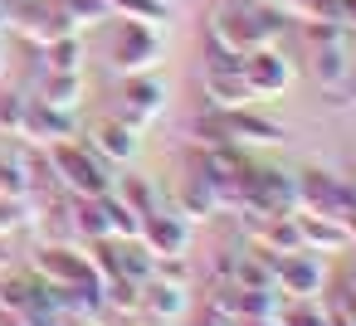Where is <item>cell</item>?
I'll list each match as a JSON object with an SVG mask.
<instances>
[{
	"instance_id": "5bb4252c",
	"label": "cell",
	"mask_w": 356,
	"mask_h": 326,
	"mask_svg": "<svg viewBox=\"0 0 356 326\" xmlns=\"http://www.w3.org/2000/svg\"><path fill=\"white\" fill-rule=\"evenodd\" d=\"M40 297H49V282L40 273H0V311L6 316H20Z\"/></svg>"
},
{
	"instance_id": "d6a6232c",
	"label": "cell",
	"mask_w": 356,
	"mask_h": 326,
	"mask_svg": "<svg viewBox=\"0 0 356 326\" xmlns=\"http://www.w3.org/2000/svg\"><path fill=\"white\" fill-rule=\"evenodd\" d=\"M0 15H6V0H0Z\"/></svg>"
},
{
	"instance_id": "603a6c76",
	"label": "cell",
	"mask_w": 356,
	"mask_h": 326,
	"mask_svg": "<svg viewBox=\"0 0 356 326\" xmlns=\"http://www.w3.org/2000/svg\"><path fill=\"white\" fill-rule=\"evenodd\" d=\"M108 10H113V15H127V20H147V25L166 20V6H161V0H108Z\"/></svg>"
},
{
	"instance_id": "1f68e13d",
	"label": "cell",
	"mask_w": 356,
	"mask_h": 326,
	"mask_svg": "<svg viewBox=\"0 0 356 326\" xmlns=\"http://www.w3.org/2000/svg\"><path fill=\"white\" fill-rule=\"evenodd\" d=\"M351 205H356V185H351Z\"/></svg>"
},
{
	"instance_id": "d6986e66",
	"label": "cell",
	"mask_w": 356,
	"mask_h": 326,
	"mask_svg": "<svg viewBox=\"0 0 356 326\" xmlns=\"http://www.w3.org/2000/svg\"><path fill=\"white\" fill-rule=\"evenodd\" d=\"M98 209H103V224H108V239H137L142 234V214L118 195V190H108V195H98Z\"/></svg>"
},
{
	"instance_id": "8fae6325",
	"label": "cell",
	"mask_w": 356,
	"mask_h": 326,
	"mask_svg": "<svg viewBox=\"0 0 356 326\" xmlns=\"http://www.w3.org/2000/svg\"><path fill=\"white\" fill-rule=\"evenodd\" d=\"M322 282H327V273H322V263L312 258V248H298V253H283V258H278V287H283V292H293V297H317Z\"/></svg>"
},
{
	"instance_id": "4fadbf2b",
	"label": "cell",
	"mask_w": 356,
	"mask_h": 326,
	"mask_svg": "<svg viewBox=\"0 0 356 326\" xmlns=\"http://www.w3.org/2000/svg\"><path fill=\"white\" fill-rule=\"evenodd\" d=\"M298 234H302V248H327V253H341L351 243L337 214H312V209H298Z\"/></svg>"
},
{
	"instance_id": "6da1fadb",
	"label": "cell",
	"mask_w": 356,
	"mask_h": 326,
	"mask_svg": "<svg viewBox=\"0 0 356 326\" xmlns=\"http://www.w3.org/2000/svg\"><path fill=\"white\" fill-rule=\"evenodd\" d=\"M278 35H283V15L268 10V6H249V0H229V6H220L210 15V25H205V44L225 49V54L268 49Z\"/></svg>"
},
{
	"instance_id": "836d02e7",
	"label": "cell",
	"mask_w": 356,
	"mask_h": 326,
	"mask_svg": "<svg viewBox=\"0 0 356 326\" xmlns=\"http://www.w3.org/2000/svg\"><path fill=\"white\" fill-rule=\"evenodd\" d=\"M0 69H6V59H0Z\"/></svg>"
},
{
	"instance_id": "4316f807",
	"label": "cell",
	"mask_w": 356,
	"mask_h": 326,
	"mask_svg": "<svg viewBox=\"0 0 356 326\" xmlns=\"http://www.w3.org/2000/svg\"><path fill=\"white\" fill-rule=\"evenodd\" d=\"M341 224H346V239H351V243H356V205H351V209H346V214H341Z\"/></svg>"
},
{
	"instance_id": "5b68a950",
	"label": "cell",
	"mask_w": 356,
	"mask_h": 326,
	"mask_svg": "<svg viewBox=\"0 0 356 326\" xmlns=\"http://www.w3.org/2000/svg\"><path fill=\"white\" fill-rule=\"evenodd\" d=\"M30 273H40L49 287H83V282H98L88 253H79V248H69V243H44V248L35 253V268H30Z\"/></svg>"
},
{
	"instance_id": "f1b7e54d",
	"label": "cell",
	"mask_w": 356,
	"mask_h": 326,
	"mask_svg": "<svg viewBox=\"0 0 356 326\" xmlns=\"http://www.w3.org/2000/svg\"><path fill=\"white\" fill-rule=\"evenodd\" d=\"M341 88H346V98H351V103H356V69H351V78H346V83H341Z\"/></svg>"
},
{
	"instance_id": "9a60e30c",
	"label": "cell",
	"mask_w": 356,
	"mask_h": 326,
	"mask_svg": "<svg viewBox=\"0 0 356 326\" xmlns=\"http://www.w3.org/2000/svg\"><path fill=\"white\" fill-rule=\"evenodd\" d=\"M200 88L210 93V108H215V112H229V108H249V103H254L244 74H229V69H205Z\"/></svg>"
},
{
	"instance_id": "7a4b0ae2",
	"label": "cell",
	"mask_w": 356,
	"mask_h": 326,
	"mask_svg": "<svg viewBox=\"0 0 356 326\" xmlns=\"http://www.w3.org/2000/svg\"><path fill=\"white\" fill-rule=\"evenodd\" d=\"M44 156H49L54 180H59L69 195H79V200H98V195L113 190L108 166H103L83 141H54V146H44Z\"/></svg>"
},
{
	"instance_id": "3957f363",
	"label": "cell",
	"mask_w": 356,
	"mask_h": 326,
	"mask_svg": "<svg viewBox=\"0 0 356 326\" xmlns=\"http://www.w3.org/2000/svg\"><path fill=\"white\" fill-rule=\"evenodd\" d=\"M108 64L118 69V74H152L156 64H161V35H156V25H147V20H122L118 30H113V44H108Z\"/></svg>"
},
{
	"instance_id": "ba28073f",
	"label": "cell",
	"mask_w": 356,
	"mask_h": 326,
	"mask_svg": "<svg viewBox=\"0 0 356 326\" xmlns=\"http://www.w3.org/2000/svg\"><path fill=\"white\" fill-rule=\"evenodd\" d=\"M137 239L152 248V258L186 253V248H191V224H186L176 209H152V214H142V234H137Z\"/></svg>"
},
{
	"instance_id": "277c9868",
	"label": "cell",
	"mask_w": 356,
	"mask_h": 326,
	"mask_svg": "<svg viewBox=\"0 0 356 326\" xmlns=\"http://www.w3.org/2000/svg\"><path fill=\"white\" fill-rule=\"evenodd\" d=\"M161 108H166V83L152 78V74H132V78L122 83L118 122H127L132 132H142V127H152V122L161 117Z\"/></svg>"
},
{
	"instance_id": "d4e9b609",
	"label": "cell",
	"mask_w": 356,
	"mask_h": 326,
	"mask_svg": "<svg viewBox=\"0 0 356 326\" xmlns=\"http://www.w3.org/2000/svg\"><path fill=\"white\" fill-rule=\"evenodd\" d=\"M25 108H30V98H20V93H0V132L20 137V127H25Z\"/></svg>"
},
{
	"instance_id": "8992f818",
	"label": "cell",
	"mask_w": 356,
	"mask_h": 326,
	"mask_svg": "<svg viewBox=\"0 0 356 326\" xmlns=\"http://www.w3.org/2000/svg\"><path fill=\"white\" fill-rule=\"evenodd\" d=\"M298 209H312V214H346L351 209V185L327 175V171H302L298 175Z\"/></svg>"
},
{
	"instance_id": "9c48e42d",
	"label": "cell",
	"mask_w": 356,
	"mask_h": 326,
	"mask_svg": "<svg viewBox=\"0 0 356 326\" xmlns=\"http://www.w3.org/2000/svg\"><path fill=\"white\" fill-rule=\"evenodd\" d=\"M244 83H249L254 98L283 93V88L293 83V64H288L273 44H268V49H254V54H244Z\"/></svg>"
},
{
	"instance_id": "7402d4cb",
	"label": "cell",
	"mask_w": 356,
	"mask_h": 326,
	"mask_svg": "<svg viewBox=\"0 0 356 326\" xmlns=\"http://www.w3.org/2000/svg\"><path fill=\"white\" fill-rule=\"evenodd\" d=\"M49 6L69 20V25H103L113 10H108V0H49Z\"/></svg>"
},
{
	"instance_id": "cb8c5ba5",
	"label": "cell",
	"mask_w": 356,
	"mask_h": 326,
	"mask_svg": "<svg viewBox=\"0 0 356 326\" xmlns=\"http://www.w3.org/2000/svg\"><path fill=\"white\" fill-rule=\"evenodd\" d=\"M118 195H122V200H127L137 214H152V209H161V205H156V195H152V185H147L142 175H127V180L118 185Z\"/></svg>"
},
{
	"instance_id": "30bf717a",
	"label": "cell",
	"mask_w": 356,
	"mask_h": 326,
	"mask_svg": "<svg viewBox=\"0 0 356 326\" xmlns=\"http://www.w3.org/2000/svg\"><path fill=\"white\" fill-rule=\"evenodd\" d=\"M74 132H79V122H74V112H64V108H44L40 98L25 108V127H20V137L30 141V146H54V141H74Z\"/></svg>"
},
{
	"instance_id": "e0dca14e",
	"label": "cell",
	"mask_w": 356,
	"mask_h": 326,
	"mask_svg": "<svg viewBox=\"0 0 356 326\" xmlns=\"http://www.w3.org/2000/svg\"><path fill=\"white\" fill-rule=\"evenodd\" d=\"M351 54H346V40H332V44H312V78L322 88H341L351 78Z\"/></svg>"
},
{
	"instance_id": "52a82bcc",
	"label": "cell",
	"mask_w": 356,
	"mask_h": 326,
	"mask_svg": "<svg viewBox=\"0 0 356 326\" xmlns=\"http://www.w3.org/2000/svg\"><path fill=\"white\" fill-rule=\"evenodd\" d=\"M83 146L103 161V166H127L132 156H137V132L127 127V122H118V117H103V122H93L88 127V137H83Z\"/></svg>"
},
{
	"instance_id": "44dd1931",
	"label": "cell",
	"mask_w": 356,
	"mask_h": 326,
	"mask_svg": "<svg viewBox=\"0 0 356 326\" xmlns=\"http://www.w3.org/2000/svg\"><path fill=\"white\" fill-rule=\"evenodd\" d=\"M40 54H44L49 74H83V44H79V35H59V40L44 44Z\"/></svg>"
},
{
	"instance_id": "83f0119b",
	"label": "cell",
	"mask_w": 356,
	"mask_h": 326,
	"mask_svg": "<svg viewBox=\"0 0 356 326\" xmlns=\"http://www.w3.org/2000/svg\"><path fill=\"white\" fill-rule=\"evenodd\" d=\"M0 273H10V248H6V239H0Z\"/></svg>"
},
{
	"instance_id": "ac0fdd59",
	"label": "cell",
	"mask_w": 356,
	"mask_h": 326,
	"mask_svg": "<svg viewBox=\"0 0 356 326\" xmlns=\"http://www.w3.org/2000/svg\"><path fill=\"white\" fill-rule=\"evenodd\" d=\"M225 127H229L234 141H283L288 137V127H278L273 117H259L249 108H229L225 112Z\"/></svg>"
},
{
	"instance_id": "2e32d148",
	"label": "cell",
	"mask_w": 356,
	"mask_h": 326,
	"mask_svg": "<svg viewBox=\"0 0 356 326\" xmlns=\"http://www.w3.org/2000/svg\"><path fill=\"white\" fill-rule=\"evenodd\" d=\"M142 311H147V316H156V321H176V316H186V311H191V292H186V287H176V282L152 277V282H142Z\"/></svg>"
},
{
	"instance_id": "484cf974",
	"label": "cell",
	"mask_w": 356,
	"mask_h": 326,
	"mask_svg": "<svg viewBox=\"0 0 356 326\" xmlns=\"http://www.w3.org/2000/svg\"><path fill=\"white\" fill-rule=\"evenodd\" d=\"M278 326H332V321H327L322 307H288V311L278 316Z\"/></svg>"
},
{
	"instance_id": "7c38bea8",
	"label": "cell",
	"mask_w": 356,
	"mask_h": 326,
	"mask_svg": "<svg viewBox=\"0 0 356 326\" xmlns=\"http://www.w3.org/2000/svg\"><path fill=\"white\" fill-rule=\"evenodd\" d=\"M176 214L186 219V224H200V219H210V214H220V190H215V180H205V175H186L181 180V190H176Z\"/></svg>"
},
{
	"instance_id": "f546056e",
	"label": "cell",
	"mask_w": 356,
	"mask_h": 326,
	"mask_svg": "<svg viewBox=\"0 0 356 326\" xmlns=\"http://www.w3.org/2000/svg\"><path fill=\"white\" fill-rule=\"evenodd\" d=\"M249 6H273V0H249Z\"/></svg>"
},
{
	"instance_id": "ffe728a7",
	"label": "cell",
	"mask_w": 356,
	"mask_h": 326,
	"mask_svg": "<svg viewBox=\"0 0 356 326\" xmlns=\"http://www.w3.org/2000/svg\"><path fill=\"white\" fill-rule=\"evenodd\" d=\"M40 103H44V108L79 112V103H83V74H49L44 88H40Z\"/></svg>"
},
{
	"instance_id": "4dcf8cb0",
	"label": "cell",
	"mask_w": 356,
	"mask_h": 326,
	"mask_svg": "<svg viewBox=\"0 0 356 326\" xmlns=\"http://www.w3.org/2000/svg\"><path fill=\"white\" fill-rule=\"evenodd\" d=\"M64 326H69V321H64ZM74 326H88V321H74Z\"/></svg>"
}]
</instances>
